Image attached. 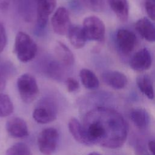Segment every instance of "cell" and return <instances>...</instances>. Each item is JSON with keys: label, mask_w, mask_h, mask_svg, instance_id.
I'll return each instance as SVG.
<instances>
[{"label": "cell", "mask_w": 155, "mask_h": 155, "mask_svg": "<svg viewBox=\"0 0 155 155\" xmlns=\"http://www.w3.org/2000/svg\"><path fill=\"white\" fill-rule=\"evenodd\" d=\"M82 124L88 145L117 148L127 137V122L120 113L109 107L97 106L88 110Z\"/></svg>", "instance_id": "obj_1"}, {"label": "cell", "mask_w": 155, "mask_h": 155, "mask_svg": "<svg viewBox=\"0 0 155 155\" xmlns=\"http://www.w3.org/2000/svg\"><path fill=\"white\" fill-rule=\"evenodd\" d=\"M14 51L21 62H27L35 57L37 53V45L28 34L19 31L15 37Z\"/></svg>", "instance_id": "obj_2"}, {"label": "cell", "mask_w": 155, "mask_h": 155, "mask_svg": "<svg viewBox=\"0 0 155 155\" xmlns=\"http://www.w3.org/2000/svg\"><path fill=\"white\" fill-rule=\"evenodd\" d=\"M58 107L55 102L51 98L44 97L41 99L34 109L33 117L39 124H48L56 119Z\"/></svg>", "instance_id": "obj_3"}, {"label": "cell", "mask_w": 155, "mask_h": 155, "mask_svg": "<svg viewBox=\"0 0 155 155\" xmlns=\"http://www.w3.org/2000/svg\"><path fill=\"white\" fill-rule=\"evenodd\" d=\"M17 87L21 99L25 103L32 102L39 93L37 82L31 74L24 73L17 80Z\"/></svg>", "instance_id": "obj_4"}, {"label": "cell", "mask_w": 155, "mask_h": 155, "mask_svg": "<svg viewBox=\"0 0 155 155\" xmlns=\"http://www.w3.org/2000/svg\"><path fill=\"white\" fill-rule=\"evenodd\" d=\"M83 30L87 39L101 42L105 34V26L103 21L95 16H87L83 21Z\"/></svg>", "instance_id": "obj_5"}, {"label": "cell", "mask_w": 155, "mask_h": 155, "mask_svg": "<svg viewBox=\"0 0 155 155\" xmlns=\"http://www.w3.org/2000/svg\"><path fill=\"white\" fill-rule=\"evenodd\" d=\"M59 140V133L54 128L44 129L38 137L39 151L44 155H51L56 151Z\"/></svg>", "instance_id": "obj_6"}, {"label": "cell", "mask_w": 155, "mask_h": 155, "mask_svg": "<svg viewBox=\"0 0 155 155\" xmlns=\"http://www.w3.org/2000/svg\"><path fill=\"white\" fill-rule=\"evenodd\" d=\"M51 23L54 33L59 35L67 34L71 26L69 13L67 10L63 7H59L51 18Z\"/></svg>", "instance_id": "obj_7"}, {"label": "cell", "mask_w": 155, "mask_h": 155, "mask_svg": "<svg viewBox=\"0 0 155 155\" xmlns=\"http://www.w3.org/2000/svg\"><path fill=\"white\" fill-rule=\"evenodd\" d=\"M116 44L120 51L125 54H130L134 48L136 44L135 34L127 29H119L117 31Z\"/></svg>", "instance_id": "obj_8"}, {"label": "cell", "mask_w": 155, "mask_h": 155, "mask_svg": "<svg viewBox=\"0 0 155 155\" xmlns=\"http://www.w3.org/2000/svg\"><path fill=\"white\" fill-rule=\"evenodd\" d=\"M56 5V0H37L36 21L40 28L46 26L49 16L54 10Z\"/></svg>", "instance_id": "obj_9"}, {"label": "cell", "mask_w": 155, "mask_h": 155, "mask_svg": "<svg viewBox=\"0 0 155 155\" xmlns=\"http://www.w3.org/2000/svg\"><path fill=\"white\" fill-rule=\"evenodd\" d=\"M151 64V56L147 48H143L137 51L130 62L131 68L137 71H143L149 69Z\"/></svg>", "instance_id": "obj_10"}, {"label": "cell", "mask_w": 155, "mask_h": 155, "mask_svg": "<svg viewBox=\"0 0 155 155\" xmlns=\"http://www.w3.org/2000/svg\"><path fill=\"white\" fill-rule=\"evenodd\" d=\"M7 133L13 137L22 138L28 135L26 122L21 118L14 117L10 119L5 124Z\"/></svg>", "instance_id": "obj_11"}, {"label": "cell", "mask_w": 155, "mask_h": 155, "mask_svg": "<svg viewBox=\"0 0 155 155\" xmlns=\"http://www.w3.org/2000/svg\"><path fill=\"white\" fill-rule=\"evenodd\" d=\"M103 82L107 85L114 89H122L127 84L126 76L118 71L108 70L104 71L102 74Z\"/></svg>", "instance_id": "obj_12"}, {"label": "cell", "mask_w": 155, "mask_h": 155, "mask_svg": "<svg viewBox=\"0 0 155 155\" xmlns=\"http://www.w3.org/2000/svg\"><path fill=\"white\" fill-rule=\"evenodd\" d=\"M135 28L139 34L148 42H155V25L147 18L143 17L137 21Z\"/></svg>", "instance_id": "obj_13"}, {"label": "cell", "mask_w": 155, "mask_h": 155, "mask_svg": "<svg viewBox=\"0 0 155 155\" xmlns=\"http://www.w3.org/2000/svg\"><path fill=\"white\" fill-rule=\"evenodd\" d=\"M67 34L70 43L75 48H81L85 45L87 39L81 26L71 25Z\"/></svg>", "instance_id": "obj_14"}, {"label": "cell", "mask_w": 155, "mask_h": 155, "mask_svg": "<svg viewBox=\"0 0 155 155\" xmlns=\"http://www.w3.org/2000/svg\"><path fill=\"white\" fill-rule=\"evenodd\" d=\"M54 52L58 59L66 66H70L74 64V58L68 47L61 42H57L54 47Z\"/></svg>", "instance_id": "obj_15"}, {"label": "cell", "mask_w": 155, "mask_h": 155, "mask_svg": "<svg viewBox=\"0 0 155 155\" xmlns=\"http://www.w3.org/2000/svg\"><path fill=\"white\" fill-rule=\"evenodd\" d=\"M130 117L134 125L141 130L146 128L150 121L148 112L145 109L140 108L131 110L130 113Z\"/></svg>", "instance_id": "obj_16"}, {"label": "cell", "mask_w": 155, "mask_h": 155, "mask_svg": "<svg viewBox=\"0 0 155 155\" xmlns=\"http://www.w3.org/2000/svg\"><path fill=\"white\" fill-rule=\"evenodd\" d=\"M108 2L118 19L122 22L127 21L129 15V5L127 0H108Z\"/></svg>", "instance_id": "obj_17"}, {"label": "cell", "mask_w": 155, "mask_h": 155, "mask_svg": "<svg viewBox=\"0 0 155 155\" xmlns=\"http://www.w3.org/2000/svg\"><path fill=\"white\" fill-rule=\"evenodd\" d=\"M68 127L70 133L76 141L84 145H88L82 124L77 119L71 118L69 120Z\"/></svg>", "instance_id": "obj_18"}, {"label": "cell", "mask_w": 155, "mask_h": 155, "mask_svg": "<svg viewBox=\"0 0 155 155\" xmlns=\"http://www.w3.org/2000/svg\"><path fill=\"white\" fill-rule=\"evenodd\" d=\"M79 76L83 85L88 89L95 90L99 85V81L96 74L90 70L83 68L79 73Z\"/></svg>", "instance_id": "obj_19"}, {"label": "cell", "mask_w": 155, "mask_h": 155, "mask_svg": "<svg viewBox=\"0 0 155 155\" xmlns=\"http://www.w3.org/2000/svg\"><path fill=\"white\" fill-rule=\"evenodd\" d=\"M136 83L139 90L148 99L154 98V93L153 87V83L150 78L148 75L142 74L137 77Z\"/></svg>", "instance_id": "obj_20"}, {"label": "cell", "mask_w": 155, "mask_h": 155, "mask_svg": "<svg viewBox=\"0 0 155 155\" xmlns=\"http://www.w3.org/2000/svg\"><path fill=\"white\" fill-rule=\"evenodd\" d=\"M21 13L24 15V18L27 20L31 19L33 16L34 8L36 7L37 0H17Z\"/></svg>", "instance_id": "obj_21"}, {"label": "cell", "mask_w": 155, "mask_h": 155, "mask_svg": "<svg viewBox=\"0 0 155 155\" xmlns=\"http://www.w3.org/2000/svg\"><path fill=\"white\" fill-rule=\"evenodd\" d=\"M45 71L50 78L59 80L62 76V68L56 61L51 60L45 65Z\"/></svg>", "instance_id": "obj_22"}, {"label": "cell", "mask_w": 155, "mask_h": 155, "mask_svg": "<svg viewBox=\"0 0 155 155\" xmlns=\"http://www.w3.org/2000/svg\"><path fill=\"white\" fill-rule=\"evenodd\" d=\"M13 111V105L10 97L0 93V117H6Z\"/></svg>", "instance_id": "obj_23"}, {"label": "cell", "mask_w": 155, "mask_h": 155, "mask_svg": "<svg viewBox=\"0 0 155 155\" xmlns=\"http://www.w3.org/2000/svg\"><path fill=\"white\" fill-rule=\"evenodd\" d=\"M6 155H32V154L27 144L18 142L7 150Z\"/></svg>", "instance_id": "obj_24"}, {"label": "cell", "mask_w": 155, "mask_h": 155, "mask_svg": "<svg viewBox=\"0 0 155 155\" xmlns=\"http://www.w3.org/2000/svg\"><path fill=\"white\" fill-rule=\"evenodd\" d=\"M85 5L90 10L101 12L104 10V2L103 0H82Z\"/></svg>", "instance_id": "obj_25"}, {"label": "cell", "mask_w": 155, "mask_h": 155, "mask_svg": "<svg viewBox=\"0 0 155 155\" xmlns=\"http://www.w3.org/2000/svg\"><path fill=\"white\" fill-rule=\"evenodd\" d=\"M145 7L148 17L153 21H155V2L151 0H145Z\"/></svg>", "instance_id": "obj_26"}, {"label": "cell", "mask_w": 155, "mask_h": 155, "mask_svg": "<svg viewBox=\"0 0 155 155\" xmlns=\"http://www.w3.org/2000/svg\"><path fill=\"white\" fill-rule=\"evenodd\" d=\"M65 83L67 90L70 93L77 91L79 88V84L78 81L73 78H67Z\"/></svg>", "instance_id": "obj_27"}, {"label": "cell", "mask_w": 155, "mask_h": 155, "mask_svg": "<svg viewBox=\"0 0 155 155\" xmlns=\"http://www.w3.org/2000/svg\"><path fill=\"white\" fill-rule=\"evenodd\" d=\"M7 43L6 31L4 25L0 23V53L4 49Z\"/></svg>", "instance_id": "obj_28"}, {"label": "cell", "mask_w": 155, "mask_h": 155, "mask_svg": "<svg viewBox=\"0 0 155 155\" xmlns=\"http://www.w3.org/2000/svg\"><path fill=\"white\" fill-rule=\"evenodd\" d=\"M12 0H0V10L6 11L10 6Z\"/></svg>", "instance_id": "obj_29"}, {"label": "cell", "mask_w": 155, "mask_h": 155, "mask_svg": "<svg viewBox=\"0 0 155 155\" xmlns=\"http://www.w3.org/2000/svg\"><path fill=\"white\" fill-rule=\"evenodd\" d=\"M5 84L6 82L4 76L2 75V74L0 72V91L4 90L5 87Z\"/></svg>", "instance_id": "obj_30"}, {"label": "cell", "mask_w": 155, "mask_h": 155, "mask_svg": "<svg viewBox=\"0 0 155 155\" xmlns=\"http://www.w3.org/2000/svg\"><path fill=\"white\" fill-rule=\"evenodd\" d=\"M148 148L151 153L155 155V140H151L148 142Z\"/></svg>", "instance_id": "obj_31"}, {"label": "cell", "mask_w": 155, "mask_h": 155, "mask_svg": "<svg viewBox=\"0 0 155 155\" xmlns=\"http://www.w3.org/2000/svg\"><path fill=\"white\" fill-rule=\"evenodd\" d=\"M70 6L71 8L76 10V9H78V8H79L80 4L78 1H72L70 3Z\"/></svg>", "instance_id": "obj_32"}, {"label": "cell", "mask_w": 155, "mask_h": 155, "mask_svg": "<svg viewBox=\"0 0 155 155\" xmlns=\"http://www.w3.org/2000/svg\"><path fill=\"white\" fill-rule=\"evenodd\" d=\"M88 155H101V154L98 153H96V152H92V153H90V154H88Z\"/></svg>", "instance_id": "obj_33"}, {"label": "cell", "mask_w": 155, "mask_h": 155, "mask_svg": "<svg viewBox=\"0 0 155 155\" xmlns=\"http://www.w3.org/2000/svg\"><path fill=\"white\" fill-rule=\"evenodd\" d=\"M151 1H154V2H155V0H151Z\"/></svg>", "instance_id": "obj_34"}, {"label": "cell", "mask_w": 155, "mask_h": 155, "mask_svg": "<svg viewBox=\"0 0 155 155\" xmlns=\"http://www.w3.org/2000/svg\"><path fill=\"white\" fill-rule=\"evenodd\" d=\"M147 155H149V154H147Z\"/></svg>", "instance_id": "obj_35"}]
</instances>
